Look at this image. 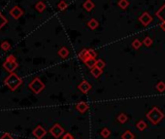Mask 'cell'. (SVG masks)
<instances>
[{
    "label": "cell",
    "mask_w": 165,
    "mask_h": 139,
    "mask_svg": "<svg viewBox=\"0 0 165 139\" xmlns=\"http://www.w3.org/2000/svg\"><path fill=\"white\" fill-rule=\"evenodd\" d=\"M4 84L11 90H16L22 84V80L17 74L13 72V73H10L9 76L4 80Z\"/></svg>",
    "instance_id": "obj_1"
},
{
    "label": "cell",
    "mask_w": 165,
    "mask_h": 139,
    "mask_svg": "<svg viewBox=\"0 0 165 139\" xmlns=\"http://www.w3.org/2000/svg\"><path fill=\"white\" fill-rule=\"evenodd\" d=\"M28 87L29 89L32 90L36 94H38V93H40L45 89V85L41 82V80L39 78H34L32 80V82L28 85Z\"/></svg>",
    "instance_id": "obj_2"
},
{
    "label": "cell",
    "mask_w": 165,
    "mask_h": 139,
    "mask_svg": "<svg viewBox=\"0 0 165 139\" xmlns=\"http://www.w3.org/2000/svg\"><path fill=\"white\" fill-rule=\"evenodd\" d=\"M148 118L151 120V122L153 123H158L159 120L162 118V114L161 112L158 110V108H153L150 113L148 114Z\"/></svg>",
    "instance_id": "obj_3"
},
{
    "label": "cell",
    "mask_w": 165,
    "mask_h": 139,
    "mask_svg": "<svg viewBox=\"0 0 165 139\" xmlns=\"http://www.w3.org/2000/svg\"><path fill=\"white\" fill-rule=\"evenodd\" d=\"M18 64L17 61H12V60H5V62L3 63V67L5 68V70H7L10 73H13L16 69L18 68Z\"/></svg>",
    "instance_id": "obj_4"
},
{
    "label": "cell",
    "mask_w": 165,
    "mask_h": 139,
    "mask_svg": "<svg viewBox=\"0 0 165 139\" xmlns=\"http://www.w3.org/2000/svg\"><path fill=\"white\" fill-rule=\"evenodd\" d=\"M139 21L144 26H148L150 23H151V21H153V17H151L148 12H145L141 15V17L139 18Z\"/></svg>",
    "instance_id": "obj_5"
},
{
    "label": "cell",
    "mask_w": 165,
    "mask_h": 139,
    "mask_svg": "<svg viewBox=\"0 0 165 139\" xmlns=\"http://www.w3.org/2000/svg\"><path fill=\"white\" fill-rule=\"evenodd\" d=\"M22 15H23V11L18 6H14L10 10V16L12 18H14L15 20H18Z\"/></svg>",
    "instance_id": "obj_6"
},
{
    "label": "cell",
    "mask_w": 165,
    "mask_h": 139,
    "mask_svg": "<svg viewBox=\"0 0 165 139\" xmlns=\"http://www.w3.org/2000/svg\"><path fill=\"white\" fill-rule=\"evenodd\" d=\"M33 134L38 139H42L45 136V134H46V130H45L42 127H40L39 125V127H37L35 129L33 130Z\"/></svg>",
    "instance_id": "obj_7"
},
{
    "label": "cell",
    "mask_w": 165,
    "mask_h": 139,
    "mask_svg": "<svg viewBox=\"0 0 165 139\" xmlns=\"http://www.w3.org/2000/svg\"><path fill=\"white\" fill-rule=\"evenodd\" d=\"M50 133H52V135L55 136V137H59V136L62 134L63 129H62V128H61L58 125H55L54 127L50 128Z\"/></svg>",
    "instance_id": "obj_8"
},
{
    "label": "cell",
    "mask_w": 165,
    "mask_h": 139,
    "mask_svg": "<svg viewBox=\"0 0 165 139\" xmlns=\"http://www.w3.org/2000/svg\"><path fill=\"white\" fill-rule=\"evenodd\" d=\"M155 16L160 20L162 23H165V4L159 8L158 12L155 13Z\"/></svg>",
    "instance_id": "obj_9"
},
{
    "label": "cell",
    "mask_w": 165,
    "mask_h": 139,
    "mask_svg": "<svg viewBox=\"0 0 165 139\" xmlns=\"http://www.w3.org/2000/svg\"><path fill=\"white\" fill-rule=\"evenodd\" d=\"M90 88H91V86H90L89 83L87 82V81H82L79 86L80 90H82V92H85V93H87V92H89V90H90Z\"/></svg>",
    "instance_id": "obj_10"
},
{
    "label": "cell",
    "mask_w": 165,
    "mask_h": 139,
    "mask_svg": "<svg viewBox=\"0 0 165 139\" xmlns=\"http://www.w3.org/2000/svg\"><path fill=\"white\" fill-rule=\"evenodd\" d=\"M79 58H81V60L85 62V61H86L87 60H89V58H90L91 57H90V55H89V50L84 49L81 53H79Z\"/></svg>",
    "instance_id": "obj_11"
},
{
    "label": "cell",
    "mask_w": 165,
    "mask_h": 139,
    "mask_svg": "<svg viewBox=\"0 0 165 139\" xmlns=\"http://www.w3.org/2000/svg\"><path fill=\"white\" fill-rule=\"evenodd\" d=\"M82 6H84L85 10H87V12H90V11H91L94 8V3L91 1V0H87Z\"/></svg>",
    "instance_id": "obj_12"
},
{
    "label": "cell",
    "mask_w": 165,
    "mask_h": 139,
    "mask_svg": "<svg viewBox=\"0 0 165 139\" xmlns=\"http://www.w3.org/2000/svg\"><path fill=\"white\" fill-rule=\"evenodd\" d=\"M58 55H59L60 58H66L68 57V55H69V51H68L67 48L62 47V48H60L59 51H58Z\"/></svg>",
    "instance_id": "obj_13"
},
{
    "label": "cell",
    "mask_w": 165,
    "mask_h": 139,
    "mask_svg": "<svg viewBox=\"0 0 165 139\" xmlns=\"http://www.w3.org/2000/svg\"><path fill=\"white\" fill-rule=\"evenodd\" d=\"M35 8L39 13H42V12H44L45 9H46V5H45V3L43 1H39L36 3Z\"/></svg>",
    "instance_id": "obj_14"
},
{
    "label": "cell",
    "mask_w": 165,
    "mask_h": 139,
    "mask_svg": "<svg viewBox=\"0 0 165 139\" xmlns=\"http://www.w3.org/2000/svg\"><path fill=\"white\" fill-rule=\"evenodd\" d=\"M87 25H89V27L90 29H95L98 27V25H99V23L95 20V18H91L89 23H87Z\"/></svg>",
    "instance_id": "obj_15"
},
{
    "label": "cell",
    "mask_w": 165,
    "mask_h": 139,
    "mask_svg": "<svg viewBox=\"0 0 165 139\" xmlns=\"http://www.w3.org/2000/svg\"><path fill=\"white\" fill-rule=\"evenodd\" d=\"M85 63H86V65L89 66V68H93L95 66V64H96V60H95V58H90L85 61Z\"/></svg>",
    "instance_id": "obj_16"
},
{
    "label": "cell",
    "mask_w": 165,
    "mask_h": 139,
    "mask_svg": "<svg viewBox=\"0 0 165 139\" xmlns=\"http://www.w3.org/2000/svg\"><path fill=\"white\" fill-rule=\"evenodd\" d=\"M91 74L93 75V76L95 77V78H97V77H99L101 73H102V69H100V68H98L96 67V66H94L93 68H91Z\"/></svg>",
    "instance_id": "obj_17"
},
{
    "label": "cell",
    "mask_w": 165,
    "mask_h": 139,
    "mask_svg": "<svg viewBox=\"0 0 165 139\" xmlns=\"http://www.w3.org/2000/svg\"><path fill=\"white\" fill-rule=\"evenodd\" d=\"M118 5L121 9H126V8L129 6V2L128 0H119L118 2Z\"/></svg>",
    "instance_id": "obj_18"
},
{
    "label": "cell",
    "mask_w": 165,
    "mask_h": 139,
    "mask_svg": "<svg viewBox=\"0 0 165 139\" xmlns=\"http://www.w3.org/2000/svg\"><path fill=\"white\" fill-rule=\"evenodd\" d=\"M1 49L5 51V52H7V51H9L10 49H11V45H10V43L9 42H7V41H4V42H2L1 43Z\"/></svg>",
    "instance_id": "obj_19"
},
{
    "label": "cell",
    "mask_w": 165,
    "mask_h": 139,
    "mask_svg": "<svg viewBox=\"0 0 165 139\" xmlns=\"http://www.w3.org/2000/svg\"><path fill=\"white\" fill-rule=\"evenodd\" d=\"M67 6H68V4L66 3L64 0H61L59 3L57 4V8H58V9H59L60 11H64V10H66V8H67Z\"/></svg>",
    "instance_id": "obj_20"
},
{
    "label": "cell",
    "mask_w": 165,
    "mask_h": 139,
    "mask_svg": "<svg viewBox=\"0 0 165 139\" xmlns=\"http://www.w3.org/2000/svg\"><path fill=\"white\" fill-rule=\"evenodd\" d=\"M8 23V21H7V18L4 17L3 14H2L1 12H0V29H1L3 26L6 25V23Z\"/></svg>",
    "instance_id": "obj_21"
},
{
    "label": "cell",
    "mask_w": 165,
    "mask_h": 139,
    "mask_svg": "<svg viewBox=\"0 0 165 139\" xmlns=\"http://www.w3.org/2000/svg\"><path fill=\"white\" fill-rule=\"evenodd\" d=\"M77 108H78L79 111L85 112L86 110H87V105L85 102H81V103H79L78 105H77Z\"/></svg>",
    "instance_id": "obj_22"
},
{
    "label": "cell",
    "mask_w": 165,
    "mask_h": 139,
    "mask_svg": "<svg viewBox=\"0 0 165 139\" xmlns=\"http://www.w3.org/2000/svg\"><path fill=\"white\" fill-rule=\"evenodd\" d=\"M141 46H142V43H141L139 39H135L134 41L132 42V47L134 48L135 50H138Z\"/></svg>",
    "instance_id": "obj_23"
},
{
    "label": "cell",
    "mask_w": 165,
    "mask_h": 139,
    "mask_svg": "<svg viewBox=\"0 0 165 139\" xmlns=\"http://www.w3.org/2000/svg\"><path fill=\"white\" fill-rule=\"evenodd\" d=\"M143 44L145 45L146 47H151V44H153V39H151V37H146L143 41Z\"/></svg>",
    "instance_id": "obj_24"
},
{
    "label": "cell",
    "mask_w": 165,
    "mask_h": 139,
    "mask_svg": "<svg viewBox=\"0 0 165 139\" xmlns=\"http://www.w3.org/2000/svg\"><path fill=\"white\" fill-rule=\"evenodd\" d=\"M95 66L98 67V68H100V69H103V68H104V66H105V62L102 60H99L96 61V64H95Z\"/></svg>",
    "instance_id": "obj_25"
},
{
    "label": "cell",
    "mask_w": 165,
    "mask_h": 139,
    "mask_svg": "<svg viewBox=\"0 0 165 139\" xmlns=\"http://www.w3.org/2000/svg\"><path fill=\"white\" fill-rule=\"evenodd\" d=\"M156 89H158L159 92H163L165 90V84L163 82H159L158 85H156Z\"/></svg>",
    "instance_id": "obj_26"
},
{
    "label": "cell",
    "mask_w": 165,
    "mask_h": 139,
    "mask_svg": "<svg viewBox=\"0 0 165 139\" xmlns=\"http://www.w3.org/2000/svg\"><path fill=\"white\" fill-rule=\"evenodd\" d=\"M122 138H123V139H132L133 136H132V134H131V133H130L129 131H127L125 134H123Z\"/></svg>",
    "instance_id": "obj_27"
},
{
    "label": "cell",
    "mask_w": 165,
    "mask_h": 139,
    "mask_svg": "<svg viewBox=\"0 0 165 139\" xmlns=\"http://www.w3.org/2000/svg\"><path fill=\"white\" fill-rule=\"evenodd\" d=\"M89 55H90V57L91 58H96V52H95L94 50H92V49H89Z\"/></svg>",
    "instance_id": "obj_28"
},
{
    "label": "cell",
    "mask_w": 165,
    "mask_h": 139,
    "mask_svg": "<svg viewBox=\"0 0 165 139\" xmlns=\"http://www.w3.org/2000/svg\"><path fill=\"white\" fill-rule=\"evenodd\" d=\"M0 139H14V138L11 137V135H10L9 133H5V134L2 135V137Z\"/></svg>",
    "instance_id": "obj_29"
},
{
    "label": "cell",
    "mask_w": 165,
    "mask_h": 139,
    "mask_svg": "<svg viewBox=\"0 0 165 139\" xmlns=\"http://www.w3.org/2000/svg\"><path fill=\"white\" fill-rule=\"evenodd\" d=\"M7 60H12V61H17V60H16V58L14 57L13 55H8L7 58H6Z\"/></svg>",
    "instance_id": "obj_30"
},
{
    "label": "cell",
    "mask_w": 165,
    "mask_h": 139,
    "mask_svg": "<svg viewBox=\"0 0 165 139\" xmlns=\"http://www.w3.org/2000/svg\"><path fill=\"white\" fill-rule=\"evenodd\" d=\"M119 121L121 122H124V121H126V116H124V115H121V116L119 117Z\"/></svg>",
    "instance_id": "obj_31"
},
{
    "label": "cell",
    "mask_w": 165,
    "mask_h": 139,
    "mask_svg": "<svg viewBox=\"0 0 165 139\" xmlns=\"http://www.w3.org/2000/svg\"><path fill=\"white\" fill-rule=\"evenodd\" d=\"M146 127V124L144 122H140L139 124H138V127L139 128H141V129H142V128H144Z\"/></svg>",
    "instance_id": "obj_32"
},
{
    "label": "cell",
    "mask_w": 165,
    "mask_h": 139,
    "mask_svg": "<svg viewBox=\"0 0 165 139\" xmlns=\"http://www.w3.org/2000/svg\"><path fill=\"white\" fill-rule=\"evenodd\" d=\"M159 27H160V28H161L163 31H165V23H160V25H159Z\"/></svg>",
    "instance_id": "obj_33"
},
{
    "label": "cell",
    "mask_w": 165,
    "mask_h": 139,
    "mask_svg": "<svg viewBox=\"0 0 165 139\" xmlns=\"http://www.w3.org/2000/svg\"><path fill=\"white\" fill-rule=\"evenodd\" d=\"M64 139H67V136H66V137H65V138H64Z\"/></svg>",
    "instance_id": "obj_34"
}]
</instances>
